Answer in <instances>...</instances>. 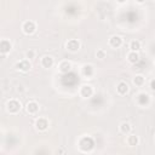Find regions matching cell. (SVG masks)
<instances>
[{"label": "cell", "mask_w": 155, "mask_h": 155, "mask_svg": "<svg viewBox=\"0 0 155 155\" xmlns=\"http://www.w3.org/2000/svg\"><path fill=\"white\" fill-rule=\"evenodd\" d=\"M122 42H124V40H122V38H121L120 35H113V36H110V39H109V45H110L113 48H119V47H121V46H122Z\"/></svg>", "instance_id": "obj_10"}, {"label": "cell", "mask_w": 155, "mask_h": 155, "mask_svg": "<svg viewBox=\"0 0 155 155\" xmlns=\"http://www.w3.org/2000/svg\"><path fill=\"white\" fill-rule=\"evenodd\" d=\"M48 125H50V122H48V120L46 117H39L35 121V128L38 131H40V132L46 131L48 128Z\"/></svg>", "instance_id": "obj_6"}, {"label": "cell", "mask_w": 155, "mask_h": 155, "mask_svg": "<svg viewBox=\"0 0 155 155\" xmlns=\"http://www.w3.org/2000/svg\"><path fill=\"white\" fill-rule=\"evenodd\" d=\"M150 90H151V91H154V80H151V81H150Z\"/></svg>", "instance_id": "obj_22"}, {"label": "cell", "mask_w": 155, "mask_h": 155, "mask_svg": "<svg viewBox=\"0 0 155 155\" xmlns=\"http://www.w3.org/2000/svg\"><path fill=\"white\" fill-rule=\"evenodd\" d=\"M93 93H94V90L91 85H82L79 90V94L82 98H90L93 96Z\"/></svg>", "instance_id": "obj_3"}, {"label": "cell", "mask_w": 155, "mask_h": 155, "mask_svg": "<svg viewBox=\"0 0 155 155\" xmlns=\"http://www.w3.org/2000/svg\"><path fill=\"white\" fill-rule=\"evenodd\" d=\"M126 143H127V145H130V147H134V145H137V144L139 143V139H138V137H137L136 134L128 133V134H127V138H126Z\"/></svg>", "instance_id": "obj_16"}, {"label": "cell", "mask_w": 155, "mask_h": 155, "mask_svg": "<svg viewBox=\"0 0 155 155\" xmlns=\"http://www.w3.org/2000/svg\"><path fill=\"white\" fill-rule=\"evenodd\" d=\"M11 48H12V45H11V42L8 40H6V39L0 40V52L1 53L6 54V53H8L11 51Z\"/></svg>", "instance_id": "obj_12"}, {"label": "cell", "mask_w": 155, "mask_h": 155, "mask_svg": "<svg viewBox=\"0 0 155 155\" xmlns=\"http://www.w3.org/2000/svg\"><path fill=\"white\" fill-rule=\"evenodd\" d=\"M34 56H35V52H34L33 50H30V51H28V52L25 53L27 59H33V58H34Z\"/></svg>", "instance_id": "obj_21"}, {"label": "cell", "mask_w": 155, "mask_h": 155, "mask_svg": "<svg viewBox=\"0 0 155 155\" xmlns=\"http://www.w3.org/2000/svg\"><path fill=\"white\" fill-rule=\"evenodd\" d=\"M70 69H71V63H70L69 61H62V62L58 64V70H59L61 73H63V74L68 73Z\"/></svg>", "instance_id": "obj_14"}, {"label": "cell", "mask_w": 155, "mask_h": 155, "mask_svg": "<svg viewBox=\"0 0 155 155\" xmlns=\"http://www.w3.org/2000/svg\"><path fill=\"white\" fill-rule=\"evenodd\" d=\"M81 75L86 79H91L94 75V68L92 64H84L81 67Z\"/></svg>", "instance_id": "obj_4"}, {"label": "cell", "mask_w": 155, "mask_h": 155, "mask_svg": "<svg viewBox=\"0 0 155 155\" xmlns=\"http://www.w3.org/2000/svg\"><path fill=\"white\" fill-rule=\"evenodd\" d=\"M136 102L138 103L139 107H145V105H148V104L150 103V96H149L148 93H143V92H140V93L137 94V97H136Z\"/></svg>", "instance_id": "obj_5"}, {"label": "cell", "mask_w": 155, "mask_h": 155, "mask_svg": "<svg viewBox=\"0 0 155 155\" xmlns=\"http://www.w3.org/2000/svg\"><path fill=\"white\" fill-rule=\"evenodd\" d=\"M97 58H99V59H103V58H105V56H107V52H105V50H103V48H99L98 51H97Z\"/></svg>", "instance_id": "obj_20"}, {"label": "cell", "mask_w": 155, "mask_h": 155, "mask_svg": "<svg viewBox=\"0 0 155 155\" xmlns=\"http://www.w3.org/2000/svg\"><path fill=\"white\" fill-rule=\"evenodd\" d=\"M133 84L136 85V86H143L144 84H145V78L143 76V75H136L134 78H133Z\"/></svg>", "instance_id": "obj_18"}, {"label": "cell", "mask_w": 155, "mask_h": 155, "mask_svg": "<svg viewBox=\"0 0 155 155\" xmlns=\"http://www.w3.org/2000/svg\"><path fill=\"white\" fill-rule=\"evenodd\" d=\"M40 63H41V65H42L45 69H50V68H52V67L54 65V59H53V57H51V56H44V57L41 58Z\"/></svg>", "instance_id": "obj_11"}, {"label": "cell", "mask_w": 155, "mask_h": 155, "mask_svg": "<svg viewBox=\"0 0 155 155\" xmlns=\"http://www.w3.org/2000/svg\"><path fill=\"white\" fill-rule=\"evenodd\" d=\"M39 109H40V107H39V103H38V102H35V101H30V102L27 103L25 110H27L28 114H30V115H35V114H38Z\"/></svg>", "instance_id": "obj_7"}, {"label": "cell", "mask_w": 155, "mask_h": 155, "mask_svg": "<svg viewBox=\"0 0 155 155\" xmlns=\"http://www.w3.org/2000/svg\"><path fill=\"white\" fill-rule=\"evenodd\" d=\"M116 1H119V2H121V4H122V2H125V1H127V0H116Z\"/></svg>", "instance_id": "obj_24"}, {"label": "cell", "mask_w": 155, "mask_h": 155, "mask_svg": "<svg viewBox=\"0 0 155 155\" xmlns=\"http://www.w3.org/2000/svg\"><path fill=\"white\" fill-rule=\"evenodd\" d=\"M130 87H128V84L125 82V81H120L117 85H116V92L120 94V96H124L128 92Z\"/></svg>", "instance_id": "obj_13"}, {"label": "cell", "mask_w": 155, "mask_h": 155, "mask_svg": "<svg viewBox=\"0 0 155 155\" xmlns=\"http://www.w3.org/2000/svg\"><path fill=\"white\" fill-rule=\"evenodd\" d=\"M130 50L138 52V51L140 50V41H138V40H132V41L130 42Z\"/></svg>", "instance_id": "obj_19"}, {"label": "cell", "mask_w": 155, "mask_h": 155, "mask_svg": "<svg viewBox=\"0 0 155 155\" xmlns=\"http://www.w3.org/2000/svg\"><path fill=\"white\" fill-rule=\"evenodd\" d=\"M65 48L70 52H76L80 50V42L76 40V39H70L67 41L65 44Z\"/></svg>", "instance_id": "obj_8"}, {"label": "cell", "mask_w": 155, "mask_h": 155, "mask_svg": "<svg viewBox=\"0 0 155 155\" xmlns=\"http://www.w3.org/2000/svg\"><path fill=\"white\" fill-rule=\"evenodd\" d=\"M138 59H139V54H138V52H136V51H130L128 53H127V61L130 62V63H136V62H138Z\"/></svg>", "instance_id": "obj_17"}, {"label": "cell", "mask_w": 155, "mask_h": 155, "mask_svg": "<svg viewBox=\"0 0 155 155\" xmlns=\"http://www.w3.org/2000/svg\"><path fill=\"white\" fill-rule=\"evenodd\" d=\"M30 68H31V64H30L29 59H22V61H19V62L16 63V69L19 70V71L25 73V71H28Z\"/></svg>", "instance_id": "obj_9"}, {"label": "cell", "mask_w": 155, "mask_h": 155, "mask_svg": "<svg viewBox=\"0 0 155 155\" xmlns=\"http://www.w3.org/2000/svg\"><path fill=\"white\" fill-rule=\"evenodd\" d=\"M119 131H120V133L127 136L128 133H131V131H132V126H131L128 122H121L120 126H119Z\"/></svg>", "instance_id": "obj_15"}, {"label": "cell", "mask_w": 155, "mask_h": 155, "mask_svg": "<svg viewBox=\"0 0 155 155\" xmlns=\"http://www.w3.org/2000/svg\"><path fill=\"white\" fill-rule=\"evenodd\" d=\"M134 1H136V2H138V4H143L145 0H134Z\"/></svg>", "instance_id": "obj_23"}, {"label": "cell", "mask_w": 155, "mask_h": 155, "mask_svg": "<svg viewBox=\"0 0 155 155\" xmlns=\"http://www.w3.org/2000/svg\"><path fill=\"white\" fill-rule=\"evenodd\" d=\"M36 30V24L34 21H25L23 24H22V31L27 35H30L33 34L34 31Z\"/></svg>", "instance_id": "obj_2"}, {"label": "cell", "mask_w": 155, "mask_h": 155, "mask_svg": "<svg viewBox=\"0 0 155 155\" xmlns=\"http://www.w3.org/2000/svg\"><path fill=\"white\" fill-rule=\"evenodd\" d=\"M22 105H21V102H18L17 99H10L6 102V110L10 113V114H17L19 113Z\"/></svg>", "instance_id": "obj_1"}]
</instances>
